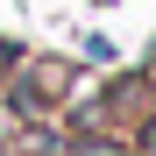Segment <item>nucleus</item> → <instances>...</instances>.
Listing matches in <instances>:
<instances>
[{"label":"nucleus","instance_id":"obj_1","mask_svg":"<svg viewBox=\"0 0 156 156\" xmlns=\"http://www.w3.org/2000/svg\"><path fill=\"white\" fill-rule=\"evenodd\" d=\"M14 78V99H21V107H64V99L78 92V64H64V57H29V64H14L7 71Z\"/></svg>","mask_w":156,"mask_h":156},{"label":"nucleus","instance_id":"obj_2","mask_svg":"<svg viewBox=\"0 0 156 156\" xmlns=\"http://www.w3.org/2000/svg\"><path fill=\"white\" fill-rule=\"evenodd\" d=\"M7 71H14V50H7V43H0V78H7Z\"/></svg>","mask_w":156,"mask_h":156}]
</instances>
